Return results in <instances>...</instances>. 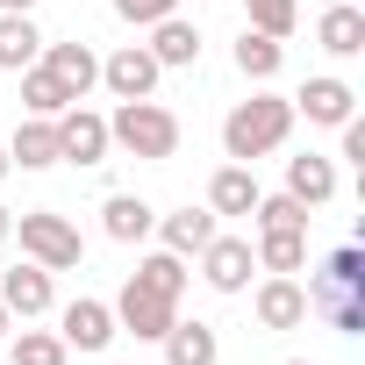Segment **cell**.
<instances>
[{
    "mask_svg": "<svg viewBox=\"0 0 365 365\" xmlns=\"http://www.w3.org/2000/svg\"><path fill=\"white\" fill-rule=\"evenodd\" d=\"M58 336H65V351H108L115 344V308L108 301H72L58 315Z\"/></svg>",
    "mask_w": 365,
    "mask_h": 365,
    "instance_id": "30bf717a",
    "label": "cell"
},
{
    "mask_svg": "<svg viewBox=\"0 0 365 365\" xmlns=\"http://www.w3.org/2000/svg\"><path fill=\"white\" fill-rule=\"evenodd\" d=\"M22 108H29V115H51V122H58V115L72 108V93H65V86H58V79H51L43 65H29V72H22Z\"/></svg>",
    "mask_w": 365,
    "mask_h": 365,
    "instance_id": "d4e9b609",
    "label": "cell"
},
{
    "mask_svg": "<svg viewBox=\"0 0 365 365\" xmlns=\"http://www.w3.org/2000/svg\"><path fill=\"white\" fill-rule=\"evenodd\" d=\"M8 165H22V172L58 165V122H51V115H29V122L8 136Z\"/></svg>",
    "mask_w": 365,
    "mask_h": 365,
    "instance_id": "9a60e30c",
    "label": "cell"
},
{
    "mask_svg": "<svg viewBox=\"0 0 365 365\" xmlns=\"http://www.w3.org/2000/svg\"><path fill=\"white\" fill-rule=\"evenodd\" d=\"M251 8V29H265V36H294V15H301V0H244Z\"/></svg>",
    "mask_w": 365,
    "mask_h": 365,
    "instance_id": "83f0119b",
    "label": "cell"
},
{
    "mask_svg": "<svg viewBox=\"0 0 365 365\" xmlns=\"http://www.w3.org/2000/svg\"><path fill=\"white\" fill-rule=\"evenodd\" d=\"M279 65H287V43H279V36H265V29H244V36H237V72H244L251 86L279 79Z\"/></svg>",
    "mask_w": 365,
    "mask_h": 365,
    "instance_id": "e0dca14e",
    "label": "cell"
},
{
    "mask_svg": "<svg viewBox=\"0 0 365 365\" xmlns=\"http://www.w3.org/2000/svg\"><path fill=\"white\" fill-rule=\"evenodd\" d=\"M8 329H15V315H8V308H0V344H8Z\"/></svg>",
    "mask_w": 365,
    "mask_h": 365,
    "instance_id": "1f68e13d",
    "label": "cell"
},
{
    "mask_svg": "<svg viewBox=\"0 0 365 365\" xmlns=\"http://www.w3.org/2000/svg\"><path fill=\"white\" fill-rule=\"evenodd\" d=\"M287 194H294L301 208H329V201H336V165L315 158V150L287 158Z\"/></svg>",
    "mask_w": 365,
    "mask_h": 365,
    "instance_id": "5bb4252c",
    "label": "cell"
},
{
    "mask_svg": "<svg viewBox=\"0 0 365 365\" xmlns=\"http://www.w3.org/2000/svg\"><path fill=\"white\" fill-rule=\"evenodd\" d=\"M8 172H15V165H8V143H0V179H8Z\"/></svg>",
    "mask_w": 365,
    "mask_h": 365,
    "instance_id": "836d02e7",
    "label": "cell"
},
{
    "mask_svg": "<svg viewBox=\"0 0 365 365\" xmlns=\"http://www.w3.org/2000/svg\"><path fill=\"white\" fill-rule=\"evenodd\" d=\"M15 237V208H0V244H8Z\"/></svg>",
    "mask_w": 365,
    "mask_h": 365,
    "instance_id": "4dcf8cb0",
    "label": "cell"
},
{
    "mask_svg": "<svg viewBox=\"0 0 365 365\" xmlns=\"http://www.w3.org/2000/svg\"><path fill=\"white\" fill-rule=\"evenodd\" d=\"M36 58H43L36 22H29V15H0V65H8V72H29Z\"/></svg>",
    "mask_w": 365,
    "mask_h": 365,
    "instance_id": "7402d4cb",
    "label": "cell"
},
{
    "mask_svg": "<svg viewBox=\"0 0 365 365\" xmlns=\"http://www.w3.org/2000/svg\"><path fill=\"white\" fill-rule=\"evenodd\" d=\"M158 72H165V65H158V58H150L143 43H122V51H115V58L101 65V86H108L115 101H150Z\"/></svg>",
    "mask_w": 365,
    "mask_h": 365,
    "instance_id": "52a82bcc",
    "label": "cell"
},
{
    "mask_svg": "<svg viewBox=\"0 0 365 365\" xmlns=\"http://www.w3.org/2000/svg\"><path fill=\"white\" fill-rule=\"evenodd\" d=\"M158 344H165V358H172V365H215V358H222V344H215V329H208V322H172Z\"/></svg>",
    "mask_w": 365,
    "mask_h": 365,
    "instance_id": "d6986e66",
    "label": "cell"
},
{
    "mask_svg": "<svg viewBox=\"0 0 365 365\" xmlns=\"http://www.w3.org/2000/svg\"><path fill=\"white\" fill-rule=\"evenodd\" d=\"M287 365H315V358H287Z\"/></svg>",
    "mask_w": 365,
    "mask_h": 365,
    "instance_id": "e575fe53",
    "label": "cell"
},
{
    "mask_svg": "<svg viewBox=\"0 0 365 365\" xmlns=\"http://www.w3.org/2000/svg\"><path fill=\"white\" fill-rule=\"evenodd\" d=\"M0 308L8 315H22V322H36V315H51V272L29 258V265H15L8 279H0Z\"/></svg>",
    "mask_w": 365,
    "mask_h": 365,
    "instance_id": "7c38bea8",
    "label": "cell"
},
{
    "mask_svg": "<svg viewBox=\"0 0 365 365\" xmlns=\"http://www.w3.org/2000/svg\"><path fill=\"white\" fill-rule=\"evenodd\" d=\"M344 158H351V165H358V172H365V122H358V115H351V122H344Z\"/></svg>",
    "mask_w": 365,
    "mask_h": 365,
    "instance_id": "f546056e",
    "label": "cell"
},
{
    "mask_svg": "<svg viewBox=\"0 0 365 365\" xmlns=\"http://www.w3.org/2000/svg\"><path fill=\"white\" fill-rule=\"evenodd\" d=\"M258 265L265 272H301L308 265V230H258Z\"/></svg>",
    "mask_w": 365,
    "mask_h": 365,
    "instance_id": "603a6c76",
    "label": "cell"
},
{
    "mask_svg": "<svg viewBox=\"0 0 365 365\" xmlns=\"http://www.w3.org/2000/svg\"><path fill=\"white\" fill-rule=\"evenodd\" d=\"M179 294H187V265H179L172 251L143 258V265L129 272L122 301H115V329H129V336L158 344V336H165V329L179 322Z\"/></svg>",
    "mask_w": 365,
    "mask_h": 365,
    "instance_id": "6da1fadb",
    "label": "cell"
},
{
    "mask_svg": "<svg viewBox=\"0 0 365 365\" xmlns=\"http://www.w3.org/2000/svg\"><path fill=\"white\" fill-rule=\"evenodd\" d=\"M108 143H122L129 158L165 165V158L179 150V115H172V108H158V101H122V108L108 115Z\"/></svg>",
    "mask_w": 365,
    "mask_h": 365,
    "instance_id": "277c9868",
    "label": "cell"
},
{
    "mask_svg": "<svg viewBox=\"0 0 365 365\" xmlns=\"http://www.w3.org/2000/svg\"><path fill=\"white\" fill-rule=\"evenodd\" d=\"M315 43H322L329 58H358V51H365V15L351 8V0H329V15H322Z\"/></svg>",
    "mask_w": 365,
    "mask_h": 365,
    "instance_id": "2e32d148",
    "label": "cell"
},
{
    "mask_svg": "<svg viewBox=\"0 0 365 365\" xmlns=\"http://www.w3.org/2000/svg\"><path fill=\"white\" fill-rule=\"evenodd\" d=\"M208 237H215V215H208V208H179V215H165V251H172V258H201Z\"/></svg>",
    "mask_w": 365,
    "mask_h": 365,
    "instance_id": "44dd1931",
    "label": "cell"
},
{
    "mask_svg": "<svg viewBox=\"0 0 365 365\" xmlns=\"http://www.w3.org/2000/svg\"><path fill=\"white\" fill-rule=\"evenodd\" d=\"M108 150H115V143H108V122L86 115V108L72 101V108L58 115V158H72V165H101Z\"/></svg>",
    "mask_w": 365,
    "mask_h": 365,
    "instance_id": "ba28073f",
    "label": "cell"
},
{
    "mask_svg": "<svg viewBox=\"0 0 365 365\" xmlns=\"http://www.w3.org/2000/svg\"><path fill=\"white\" fill-rule=\"evenodd\" d=\"M15 365H65V336L58 329H22L15 336Z\"/></svg>",
    "mask_w": 365,
    "mask_h": 365,
    "instance_id": "4316f807",
    "label": "cell"
},
{
    "mask_svg": "<svg viewBox=\"0 0 365 365\" xmlns=\"http://www.w3.org/2000/svg\"><path fill=\"white\" fill-rule=\"evenodd\" d=\"M150 29H158V36H150L143 51H150L158 65H194V58H201V29H194V22L165 15V22H150Z\"/></svg>",
    "mask_w": 365,
    "mask_h": 365,
    "instance_id": "ffe728a7",
    "label": "cell"
},
{
    "mask_svg": "<svg viewBox=\"0 0 365 365\" xmlns=\"http://www.w3.org/2000/svg\"><path fill=\"white\" fill-rule=\"evenodd\" d=\"M294 108H301L308 122H322V129H344V122L358 115V93H351L344 79H308V86L294 93Z\"/></svg>",
    "mask_w": 365,
    "mask_h": 365,
    "instance_id": "4fadbf2b",
    "label": "cell"
},
{
    "mask_svg": "<svg viewBox=\"0 0 365 365\" xmlns=\"http://www.w3.org/2000/svg\"><path fill=\"white\" fill-rule=\"evenodd\" d=\"M36 65H43V72H51L72 101H86V93L101 86V58H93L86 43H43V58H36Z\"/></svg>",
    "mask_w": 365,
    "mask_h": 365,
    "instance_id": "9c48e42d",
    "label": "cell"
},
{
    "mask_svg": "<svg viewBox=\"0 0 365 365\" xmlns=\"http://www.w3.org/2000/svg\"><path fill=\"white\" fill-rule=\"evenodd\" d=\"M115 15H122V22H143V29H150V22L179 15V0H115Z\"/></svg>",
    "mask_w": 365,
    "mask_h": 365,
    "instance_id": "f1b7e54d",
    "label": "cell"
},
{
    "mask_svg": "<svg viewBox=\"0 0 365 365\" xmlns=\"http://www.w3.org/2000/svg\"><path fill=\"white\" fill-rule=\"evenodd\" d=\"M208 208H215V215H251V208H258V179H251V165H222V172L208 179Z\"/></svg>",
    "mask_w": 365,
    "mask_h": 365,
    "instance_id": "ac0fdd59",
    "label": "cell"
},
{
    "mask_svg": "<svg viewBox=\"0 0 365 365\" xmlns=\"http://www.w3.org/2000/svg\"><path fill=\"white\" fill-rule=\"evenodd\" d=\"M251 272H258V251H251V237H208L201 244V279L215 287V294H244L251 287Z\"/></svg>",
    "mask_w": 365,
    "mask_h": 365,
    "instance_id": "8992f818",
    "label": "cell"
},
{
    "mask_svg": "<svg viewBox=\"0 0 365 365\" xmlns=\"http://www.w3.org/2000/svg\"><path fill=\"white\" fill-rule=\"evenodd\" d=\"M258 230H308V208L294 201V194H258Z\"/></svg>",
    "mask_w": 365,
    "mask_h": 365,
    "instance_id": "484cf974",
    "label": "cell"
},
{
    "mask_svg": "<svg viewBox=\"0 0 365 365\" xmlns=\"http://www.w3.org/2000/svg\"><path fill=\"white\" fill-rule=\"evenodd\" d=\"M108 237L115 244H143L150 237V201H136V194H108Z\"/></svg>",
    "mask_w": 365,
    "mask_h": 365,
    "instance_id": "cb8c5ba5",
    "label": "cell"
},
{
    "mask_svg": "<svg viewBox=\"0 0 365 365\" xmlns=\"http://www.w3.org/2000/svg\"><path fill=\"white\" fill-rule=\"evenodd\" d=\"M15 230H22V258H36L43 272H72V265L86 258L79 230H72L65 215H51V208H29V215H15Z\"/></svg>",
    "mask_w": 365,
    "mask_h": 365,
    "instance_id": "5b68a950",
    "label": "cell"
},
{
    "mask_svg": "<svg viewBox=\"0 0 365 365\" xmlns=\"http://www.w3.org/2000/svg\"><path fill=\"white\" fill-rule=\"evenodd\" d=\"M287 129H294V101H279V93H251V101L230 108V122H222V150H230L237 165H251V158L279 150Z\"/></svg>",
    "mask_w": 365,
    "mask_h": 365,
    "instance_id": "3957f363",
    "label": "cell"
},
{
    "mask_svg": "<svg viewBox=\"0 0 365 365\" xmlns=\"http://www.w3.org/2000/svg\"><path fill=\"white\" fill-rule=\"evenodd\" d=\"M0 15H22V0H0Z\"/></svg>",
    "mask_w": 365,
    "mask_h": 365,
    "instance_id": "d6a6232c",
    "label": "cell"
},
{
    "mask_svg": "<svg viewBox=\"0 0 365 365\" xmlns=\"http://www.w3.org/2000/svg\"><path fill=\"white\" fill-rule=\"evenodd\" d=\"M251 308H258V322H265V329H301V322H308V294H301V279H294V272H272V279L258 287V301H251Z\"/></svg>",
    "mask_w": 365,
    "mask_h": 365,
    "instance_id": "8fae6325",
    "label": "cell"
},
{
    "mask_svg": "<svg viewBox=\"0 0 365 365\" xmlns=\"http://www.w3.org/2000/svg\"><path fill=\"white\" fill-rule=\"evenodd\" d=\"M322 8H329V0H322Z\"/></svg>",
    "mask_w": 365,
    "mask_h": 365,
    "instance_id": "d590c367",
    "label": "cell"
},
{
    "mask_svg": "<svg viewBox=\"0 0 365 365\" xmlns=\"http://www.w3.org/2000/svg\"><path fill=\"white\" fill-rule=\"evenodd\" d=\"M301 294H308V315H322L336 336H365V251H358V244L329 251V265H322L315 287H301Z\"/></svg>",
    "mask_w": 365,
    "mask_h": 365,
    "instance_id": "7a4b0ae2",
    "label": "cell"
}]
</instances>
